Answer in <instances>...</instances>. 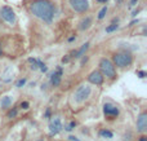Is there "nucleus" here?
I'll use <instances>...</instances> for the list:
<instances>
[{
	"label": "nucleus",
	"mask_w": 147,
	"mask_h": 141,
	"mask_svg": "<svg viewBox=\"0 0 147 141\" xmlns=\"http://www.w3.org/2000/svg\"><path fill=\"white\" fill-rule=\"evenodd\" d=\"M99 71L102 73L103 77H106L107 79H116L117 77V71H116V67H115L114 62L111 61L110 58H106V57H102L99 60Z\"/></svg>",
	"instance_id": "nucleus-4"
},
{
	"label": "nucleus",
	"mask_w": 147,
	"mask_h": 141,
	"mask_svg": "<svg viewBox=\"0 0 147 141\" xmlns=\"http://www.w3.org/2000/svg\"><path fill=\"white\" fill-rule=\"evenodd\" d=\"M16 79V69L12 65H8L3 69L1 74H0V82L3 84H10L13 83V80Z\"/></svg>",
	"instance_id": "nucleus-9"
},
{
	"label": "nucleus",
	"mask_w": 147,
	"mask_h": 141,
	"mask_svg": "<svg viewBox=\"0 0 147 141\" xmlns=\"http://www.w3.org/2000/svg\"><path fill=\"white\" fill-rule=\"evenodd\" d=\"M18 108L22 109V110H27V109L30 108V102H28V101H22V102H21V105L18 106Z\"/></svg>",
	"instance_id": "nucleus-23"
},
{
	"label": "nucleus",
	"mask_w": 147,
	"mask_h": 141,
	"mask_svg": "<svg viewBox=\"0 0 147 141\" xmlns=\"http://www.w3.org/2000/svg\"><path fill=\"white\" fill-rule=\"evenodd\" d=\"M51 113H52L51 108H47L45 113H44V118H45V119H51Z\"/></svg>",
	"instance_id": "nucleus-24"
},
{
	"label": "nucleus",
	"mask_w": 147,
	"mask_h": 141,
	"mask_svg": "<svg viewBox=\"0 0 147 141\" xmlns=\"http://www.w3.org/2000/svg\"><path fill=\"white\" fill-rule=\"evenodd\" d=\"M14 102V97L12 95H4L0 97V109L1 110H8Z\"/></svg>",
	"instance_id": "nucleus-14"
},
{
	"label": "nucleus",
	"mask_w": 147,
	"mask_h": 141,
	"mask_svg": "<svg viewBox=\"0 0 147 141\" xmlns=\"http://www.w3.org/2000/svg\"><path fill=\"white\" fill-rule=\"evenodd\" d=\"M86 80H88L89 84L98 87V85H102V84H103V82H105V77L102 75V73L99 71V70H93V71H92L90 74L88 75Z\"/></svg>",
	"instance_id": "nucleus-10"
},
{
	"label": "nucleus",
	"mask_w": 147,
	"mask_h": 141,
	"mask_svg": "<svg viewBox=\"0 0 147 141\" xmlns=\"http://www.w3.org/2000/svg\"><path fill=\"white\" fill-rule=\"evenodd\" d=\"M117 28H119V23H117V22H112V23H110L106 28H105V31H106L107 34H111V33H115Z\"/></svg>",
	"instance_id": "nucleus-20"
},
{
	"label": "nucleus",
	"mask_w": 147,
	"mask_h": 141,
	"mask_svg": "<svg viewBox=\"0 0 147 141\" xmlns=\"http://www.w3.org/2000/svg\"><path fill=\"white\" fill-rule=\"evenodd\" d=\"M26 7L32 17L45 25H52L59 14L58 5L53 0H27Z\"/></svg>",
	"instance_id": "nucleus-1"
},
{
	"label": "nucleus",
	"mask_w": 147,
	"mask_h": 141,
	"mask_svg": "<svg viewBox=\"0 0 147 141\" xmlns=\"http://www.w3.org/2000/svg\"><path fill=\"white\" fill-rule=\"evenodd\" d=\"M89 47H90V43H89V41H86V43H84L83 45H81L79 49H76V51H74V52H72V54H74L72 57H75L76 60L81 58V57H83V56H85V53H86V52H88Z\"/></svg>",
	"instance_id": "nucleus-15"
},
{
	"label": "nucleus",
	"mask_w": 147,
	"mask_h": 141,
	"mask_svg": "<svg viewBox=\"0 0 147 141\" xmlns=\"http://www.w3.org/2000/svg\"><path fill=\"white\" fill-rule=\"evenodd\" d=\"M137 75L141 78V79H143V78H146V75H147V74H146L145 70H140V71H137Z\"/></svg>",
	"instance_id": "nucleus-25"
},
{
	"label": "nucleus",
	"mask_w": 147,
	"mask_h": 141,
	"mask_svg": "<svg viewBox=\"0 0 147 141\" xmlns=\"http://www.w3.org/2000/svg\"><path fill=\"white\" fill-rule=\"evenodd\" d=\"M67 41H69V43H72V41H76V36H75V35L70 36V38L67 39Z\"/></svg>",
	"instance_id": "nucleus-29"
},
{
	"label": "nucleus",
	"mask_w": 147,
	"mask_h": 141,
	"mask_svg": "<svg viewBox=\"0 0 147 141\" xmlns=\"http://www.w3.org/2000/svg\"><path fill=\"white\" fill-rule=\"evenodd\" d=\"M18 111H20V108H18V106H16V105H12V106H10V108L7 110V118H8V119L17 118Z\"/></svg>",
	"instance_id": "nucleus-18"
},
{
	"label": "nucleus",
	"mask_w": 147,
	"mask_h": 141,
	"mask_svg": "<svg viewBox=\"0 0 147 141\" xmlns=\"http://www.w3.org/2000/svg\"><path fill=\"white\" fill-rule=\"evenodd\" d=\"M107 12H109V5H107V4H105L103 7L101 8V10H99V12H98V14H97V20H98V21H102L105 17H106Z\"/></svg>",
	"instance_id": "nucleus-19"
},
{
	"label": "nucleus",
	"mask_w": 147,
	"mask_h": 141,
	"mask_svg": "<svg viewBox=\"0 0 147 141\" xmlns=\"http://www.w3.org/2000/svg\"><path fill=\"white\" fill-rule=\"evenodd\" d=\"M3 56V47H1V41H0V57Z\"/></svg>",
	"instance_id": "nucleus-33"
},
{
	"label": "nucleus",
	"mask_w": 147,
	"mask_h": 141,
	"mask_svg": "<svg viewBox=\"0 0 147 141\" xmlns=\"http://www.w3.org/2000/svg\"><path fill=\"white\" fill-rule=\"evenodd\" d=\"M69 140H70V141H79V139H78L76 136H70Z\"/></svg>",
	"instance_id": "nucleus-31"
},
{
	"label": "nucleus",
	"mask_w": 147,
	"mask_h": 141,
	"mask_svg": "<svg viewBox=\"0 0 147 141\" xmlns=\"http://www.w3.org/2000/svg\"><path fill=\"white\" fill-rule=\"evenodd\" d=\"M92 25H93V17L89 16V14H86V16H84L80 21H79L78 28H79V31L84 33V31H88L89 28L92 27Z\"/></svg>",
	"instance_id": "nucleus-13"
},
{
	"label": "nucleus",
	"mask_w": 147,
	"mask_h": 141,
	"mask_svg": "<svg viewBox=\"0 0 147 141\" xmlns=\"http://www.w3.org/2000/svg\"><path fill=\"white\" fill-rule=\"evenodd\" d=\"M140 3V0H129V8H133Z\"/></svg>",
	"instance_id": "nucleus-26"
},
{
	"label": "nucleus",
	"mask_w": 147,
	"mask_h": 141,
	"mask_svg": "<svg viewBox=\"0 0 147 141\" xmlns=\"http://www.w3.org/2000/svg\"><path fill=\"white\" fill-rule=\"evenodd\" d=\"M27 61H28V64H30V66H31V70H34V71H38L39 67H40V65L44 64L40 58H34V57H30Z\"/></svg>",
	"instance_id": "nucleus-17"
},
{
	"label": "nucleus",
	"mask_w": 147,
	"mask_h": 141,
	"mask_svg": "<svg viewBox=\"0 0 147 141\" xmlns=\"http://www.w3.org/2000/svg\"><path fill=\"white\" fill-rule=\"evenodd\" d=\"M96 3L97 4H107V3H109V0H96Z\"/></svg>",
	"instance_id": "nucleus-28"
},
{
	"label": "nucleus",
	"mask_w": 147,
	"mask_h": 141,
	"mask_svg": "<svg viewBox=\"0 0 147 141\" xmlns=\"http://www.w3.org/2000/svg\"><path fill=\"white\" fill-rule=\"evenodd\" d=\"M123 1H124V0H115V4H116L117 7H119V5H121V4H123Z\"/></svg>",
	"instance_id": "nucleus-32"
},
{
	"label": "nucleus",
	"mask_w": 147,
	"mask_h": 141,
	"mask_svg": "<svg viewBox=\"0 0 147 141\" xmlns=\"http://www.w3.org/2000/svg\"><path fill=\"white\" fill-rule=\"evenodd\" d=\"M70 58H71V56H70V54H67L66 57H63V58H62V64H67V62L70 61Z\"/></svg>",
	"instance_id": "nucleus-27"
},
{
	"label": "nucleus",
	"mask_w": 147,
	"mask_h": 141,
	"mask_svg": "<svg viewBox=\"0 0 147 141\" xmlns=\"http://www.w3.org/2000/svg\"><path fill=\"white\" fill-rule=\"evenodd\" d=\"M136 128H137L138 134H146L147 131V113L142 111L140 115L137 117V122H136Z\"/></svg>",
	"instance_id": "nucleus-11"
},
{
	"label": "nucleus",
	"mask_w": 147,
	"mask_h": 141,
	"mask_svg": "<svg viewBox=\"0 0 147 141\" xmlns=\"http://www.w3.org/2000/svg\"><path fill=\"white\" fill-rule=\"evenodd\" d=\"M69 8L76 14H86L92 8L90 0H67Z\"/></svg>",
	"instance_id": "nucleus-5"
},
{
	"label": "nucleus",
	"mask_w": 147,
	"mask_h": 141,
	"mask_svg": "<svg viewBox=\"0 0 147 141\" xmlns=\"http://www.w3.org/2000/svg\"><path fill=\"white\" fill-rule=\"evenodd\" d=\"M26 83H27V78H21V79L17 80V83H16V87L17 88H22L26 85Z\"/></svg>",
	"instance_id": "nucleus-22"
},
{
	"label": "nucleus",
	"mask_w": 147,
	"mask_h": 141,
	"mask_svg": "<svg viewBox=\"0 0 147 141\" xmlns=\"http://www.w3.org/2000/svg\"><path fill=\"white\" fill-rule=\"evenodd\" d=\"M92 93H93V87L92 84L86 83H81L78 87L75 88V91L71 95V104L74 106H80L83 104H85L89 98L92 97Z\"/></svg>",
	"instance_id": "nucleus-2"
},
{
	"label": "nucleus",
	"mask_w": 147,
	"mask_h": 141,
	"mask_svg": "<svg viewBox=\"0 0 147 141\" xmlns=\"http://www.w3.org/2000/svg\"><path fill=\"white\" fill-rule=\"evenodd\" d=\"M98 136L103 140H111L114 137V132L110 128H101L98 131Z\"/></svg>",
	"instance_id": "nucleus-16"
},
{
	"label": "nucleus",
	"mask_w": 147,
	"mask_h": 141,
	"mask_svg": "<svg viewBox=\"0 0 147 141\" xmlns=\"http://www.w3.org/2000/svg\"><path fill=\"white\" fill-rule=\"evenodd\" d=\"M138 141H147V137L145 136V134H142V136L138 139Z\"/></svg>",
	"instance_id": "nucleus-30"
},
{
	"label": "nucleus",
	"mask_w": 147,
	"mask_h": 141,
	"mask_svg": "<svg viewBox=\"0 0 147 141\" xmlns=\"http://www.w3.org/2000/svg\"><path fill=\"white\" fill-rule=\"evenodd\" d=\"M0 18L9 26H16L17 25V21H18L14 9L10 8L9 5H3V7H0Z\"/></svg>",
	"instance_id": "nucleus-6"
},
{
	"label": "nucleus",
	"mask_w": 147,
	"mask_h": 141,
	"mask_svg": "<svg viewBox=\"0 0 147 141\" xmlns=\"http://www.w3.org/2000/svg\"><path fill=\"white\" fill-rule=\"evenodd\" d=\"M36 141H44L43 139H38V140H36Z\"/></svg>",
	"instance_id": "nucleus-34"
},
{
	"label": "nucleus",
	"mask_w": 147,
	"mask_h": 141,
	"mask_svg": "<svg viewBox=\"0 0 147 141\" xmlns=\"http://www.w3.org/2000/svg\"><path fill=\"white\" fill-rule=\"evenodd\" d=\"M51 121H49V136L53 137L57 136L59 132H62L63 129V123H62V118L58 115L56 117H51Z\"/></svg>",
	"instance_id": "nucleus-8"
},
{
	"label": "nucleus",
	"mask_w": 147,
	"mask_h": 141,
	"mask_svg": "<svg viewBox=\"0 0 147 141\" xmlns=\"http://www.w3.org/2000/svg\"><path fill=\"white\" fill-rule=\"evenodd\" d=\"M112 62H114L115 67L119 69H128L129 66H132L133 64V54L128 49H119L117 52H115L112 54Z\"/></svg>",
	"instance_id": "nucleus-3"
},
{
	"label": "nucleus",
	"mask_w": 147,
	"mask_h": 141,
	"mask_svg": "<svg viewBox=\"0 0 147 141\" xmlns=\"http://www.w3.org/2000/svg\"><path fill=\"white\" fill-rule=\"evenodd\" d=\"M76 126H78V123H76L75 121H72V122H70L67 126H63V129L66 132H71V131H74V128H75Z\"/></svg>",
	"instance_id": "nucleus-21"
},
{
	"label": "nucleus",
	"mask_w": 147,
	"mask_h": 141,
	"mask_svg": "<svg viewBox=\"0 0 147 141\" xmlns=\"http://www.w3.org/2000/svg\"><path fill=\"white\" fill-rule=\"evenodd\" d=\"M102 111H103V115L106 119H109V121H114V119H117L120 115V109L117 105H115L114 102H110V101H107V102L103 104V106H102Z\"/></svg>",
	"instance_id": "nucleus-7"
},
{
	"label": "nucleus",
	"mask_w": 147,
	"mask_h": 141,
	"mask_svg": "<svg viewBox=\"0 0 147 141\" xmlns=\"http://www.w3.org/2000/svg\"><path fill=\"white\" fill-rule=\"evenodd\" d=\"M62 75H63V69L62 66H57L54 71L51 74V84L53 87H58L62 82Z\"/></svg>",
	"instance_id": "nucleus-12"
}]
</instances>
